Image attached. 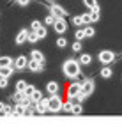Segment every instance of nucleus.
<instances>
[{"instance_id":"1","label":"nucleus","mask_w":122,"mask_h":124,"mask_svg":"<svg viewBox=\"0 0 122 124\" xmlns=\"http://www.w3.org/2000/svg\"><path fill=\"white\" fill-rule=\"evenodd\" d=\"M62 71H64L65 78L74 80V78L80 76V62L76 60V59H67V60L64 62V66H62Z\"/></svg>"},{"instance_id":"2","label":"nucleus","mask_w":122,"mask_h":124,"mask_svg":"<svg viewBox=\"0 0 122 124\" xmlns=\"http://www.w3.org/2000/svg\"><path fill=\"white\" fill-rule=\"evenodd\" d=\"M60 110H62V99L58 98V94H51V98L48 99V112L57 114Z\"/></svg>"},{"instance_id":"3","label":"nucleus","mask_w":122,"mask_h":124,"mask_svg":"<svg viewBox=\"0 0 122 124\" xmlns=\"http://www.w3.org/2000/svg\"><path fill=\"white\" fill-rule=\"evenodd\" d=\"M97 59H99V62H101L103 66H110L115 60V53L112 52V50H103V52H99Z\"/></svg>"},{"instance_id":"4","label":"nucleus","mask_w":122,"mask_h":124,"mask_svg":"<svg viewBox=\"0 0 122 124\" xmlns=\"http://www.w3.org/2000/svg\"><path fill=\"white\" fill-rule=\"evenodd\" d=\"M48 9H50V14H53L55 18H65V16H67V11L64 7H60V5H57V4L48 5Z\"/></svg>"},{"instance_id":"5","label":"nucleus","mask_w":122,"mask_h":124,"mask_svg":"<svg viewBox=\"0 0 122 124\" xmlns=\"http://www.w3.org/2000/svg\"><path fill=\"white\" fill-rule=\"evenodd\" d=\"M27 69L32 71V73H41L44 69V64H43V62L34 60V59H30V60H27Z\"/></svg>"},{"instance_id":"6","label":"nucleus","mask_w":122,"mask_h":124,"mask_svg":"<svg viewBox=\"0 0 122 124\" xmlns=\"http://www.w3.org/2000/svg\"><path fill=\"white\" fill-rule=\"evenodd\" d=\"M51 27L55 29L57 34H64L65 30H67V23H65V20H62V18H55V21H53Z\"/></svg>"},{"instance_id":"7","label":"nucleus","mask_w":122,"mask_h":124,"mask_svg":"<svg viewBox=\"0 0 122 124\" xmlns=\"http://www.w3.org/2000/svg\"><path fill=\"white\" fill-rule=\"evenodd\" d=\"M80 87H81V83H80V82L71 83V85L67 87V98H69V99H74V98H76V94L80 92Z\"/></svg>"},{"instance_id":"8","label":"nucleus","mask_w":122,"mask_h":124,"mask_svg":"<svg viewBox=\"0 0 122 124\" xmlns=\"http://www.w3.org/2000/svg\"><path fill=\"white\" fill-rule=\"evenodd\" d=\"M36 114H44V112H48V99L41 98L39 101H36Z\"/></svg>"},{"instance_id":"9","label":"nucleus","mask_w":122,"mask_h":124,"mask_svg":"<svg viewBox=\"0 0 122 124\" xmlns=\"http://www.w3.org/2000/svg\"><path fill=\"white\" fill-rule=\"evenodd\" d=\"M14 62V69H18V71H23V69H27V57L25 55H20L16 60H13Z\"/></svg>"},{"instance_id":"10","label":"nucleus","mask_w":122,"mask_h":124,"mask_svg":"<svg viewBox=\"0 0 122 124\" xmlns=\"http://www.w3.org/2000/svg\"><path fill=\"white\" fill-rule=\"evenodd\" d=\"M21 115H25V105L18 103L13 106V117H21Z\"/></svg>"},{"instance_id":"11","label":"nucleus","mask_w":122,"mask_h":124,"mask_svg":"<svg viewBox=\"0 0 122 124\" xmlns=\"http://www.w3.org/2000/svg\"><path fill=\"white\" fill-rule=\"evenodd\" d=\"M27 29H21L20 32H18V36H16V44H23V43H27Z\"/></svg>"},{"instance_id":"12","label":"nucleus","mask_w":122,"mask_h":124,"mask_svg":"<svg viewBox=\"0 0 122 124\" xmlns=\"http://www.w3.org/2000/svg\"><path fill=\"white\" fill-rule=\"evenodd\" d=\"M13 71H14V66H2L0 67V76L9 78L11 75H13Z\"/></svg>"},{"instance_id":"13","label":"nucleus","mask_w":122,"mask_h":124,"mask_svg":"<svg viewBox=\"0 0 122 124\" xmlns=\"http://www.w3.org/2000/svg\"><path fill=\"white\" fill-rule=\"evenodd\" d=\"M99 76L101 78H112L113 76V71H112V67L110 66H104L101 71H99Z\"/></svg>"},{"instance_id":"14","label":"nucleus","mask_w":122,"mask_h":124,"mask_svg":"<svg viewBox=\"0 0 122 124\" xmlns=\"http://www.w3.org/2000/svg\"><path fill=\"white\" fill-rule=\"evenodd\" d=\"M27 41L32 43V44L37 43V41H39V36H37V32H36V30H29V32H27Z\"/></svg>"},{"instance_id":"15","label":"nucleus","mask_w":122,"mask_h":124,"mask_svg":"<svg viewBox=\"0 0 122 124\" xmlns=\"http://www.w3.org/2000/svg\"><path fill=\"white\" fill-rule=\"evenodd\" d=\"M46 91H48L50 94H58V83H57V82H48Z\"/></svg>"},{"instance_id":"16","label":"nucleus","mask_w":122,"mask_h":124,"mask_svg":"<svg viewBox=\"0 0 122 124\" xmlns=\"http://www.w3.org/2000/svg\"><path fill=\"white\" fill-rule=\"evenodd\" d=\"M30 59H34L37 62H44V55L39 52V50H32L30 52Z\"/></svg>"},{"instance_id":"17","label":"nucleus","mask_w":122,"mask_h":124,"mask_svg":"<svg viewBox=\"0 0 122 124\" xmlns=\"http://www.w3.org/2000/svg\"><path fill=\"white\" fill-rule=\"evenodd\" d=\"M78 62H80V64H83V66H88V64L92 62V55H88V53H81Z\"/></svg>"},{"instance_id":"18","label":"nucleus","mask_w":122,"mask_h":124,"mask_svg":"<svg viewBox=\"0 0 122 124\" xmlns=\"http://www.w3.org/2000/svg\"><path fill=\"white\" fill-rule=\"evenodd\" d=\"M81 112H83V106H81V103H73V106H71V114L80 115Z\"/></svg>"},{"instance_id":"19","label":"nucleus","mask_w":122,"mask_h":124,"mask_svg":"<svg viewBox=\"0 0 122 124\" xmlns=\"http://www.w3.org/2000/svg\"><path fill=\"white\" fill-rule=\"evenodd\" d=\"M25 98H27V94H25L23 91H16V92H14V96H13V99L16 101V103H21V101H23Z\"/></svg>"},{"instance_id":"20","label":"nucleus","mask_w":122,"mask_h":124,"mask_svg":"<svg viewBox=\"0 0 122 124\" xmlns=\"http://www.w3.org/2000/svg\"><path fill=\"white\" fill-rule=\"evenodd\" d=\"M88 16H90V23H94V21H99V9H90Z\"/></svg>"},{"instance_id":"21","label":"nucleus","mask_w":122,"mask_h":124,"mask_svg":"<svg viewBox=\"0 0 122 124\" xmlns=\"http://www.w3.org/2000/svg\"><path fill=\"white\" fill-rule=\"evenodd\" d=\"M83 5H87L88 9H99L97 0H83Z\"/></svg>"},{"instance_id":"22","label":"nucleus","mask_w":122,"mask_h":124,"mask_svg":"<svg viewBox=\"0 0 122 124\" xmlns=\"http://www.w3.org/2000/svg\"><path fill=\"white\" fill-rule=\"evenodd\" d=\"M94 34H96V30H94V27H85V29H83V36L85 37H94Z\"/></svg>"},{"instance_id":"23","label":"nucleus","mask_w":122,"mask_h":124,"mask_svg":"<svg viewBox=\"0 0 122 124\" xmlns=\"http://www.w3.org/2000/svg\"><path fill=\"white\" fill-rule=\"evenodd\" d=\"M36 32H37V36H39V39H44V37L48 36V32H46V27H44V25H41V27H39V29H37Z\"/></svg>"},{"instance_id":"24","label":"nucleus","mask_w":122,"mask_h":124,"mask_svg":"<svg viewBox=\"0 0 122 124\" xmlns=\"http://www.w3.org/2000/svg\"><path fill=\"white\" fill-rule=\"evenodd\" d=\"M2 66H13V59L11 57H0V67Z\"/></svg>"},{"instance_id":"25","label":"nucleus","mask_w":122,"mask_h":124,"mask_svg":"<svg viewBox=\"0 0 122 124\" xmlns=\"http://www.w3.org/2000/svg\"><path fill=\"white\" fill-rule=\"evenodd\" d=\"M71 106H73V103H71V99H67L65 103H62V110L65 114H71Z\"/></svg>"},{"instance_id":"26","label":"nucleus","mask_w":122,"mask_h":124,"mask_svg":"<svg viewBox=\"0 0 122 124\" xmlns=\"http://www.w3.org/2000/svg\"><path fill=\"white\" fill-rule=\"evenodd\" d=\"M30 98H32V101H34V103H36V101H39V99L43 98V94H41V91H37V89H36V91H34V92L30 94Z\"/></svg>"},{"instance_id":"27","label":"nucleus","mask_w":122,"mask_h":124,"mask_svg":"<svg viewBox=\"0 0 122 124\" xmlns=\"http://www.w3.org/2000/svg\"><path fill=\"white\" fill-rule=\"evenodd\" d=\"M71 50H73L74 53H80L81 52V41H74L73 46H71Z\"/></svg>"},{"instance_id":"28","label":"nucleus","mask_w":122,"mask_h":124,"mask_svg":"<svg viewBox=\"0 0 122 124\" xmlns=\"http://www.w3.org/2000/svg\"><path fill=\"white\" fill-rule=\"evenodd\" d=\"M25 87H27L25 80H18V82H16V91H25Z\"/></svg>"},{"instance_id":"29","label":"nucleus","mask_w":122,"mask_h":124,"mask_svg":"<svg viewBox=\"0 0 122 124\" xmlns=\"http://www.w3.org/2000/svg\"><path fill=\"white\" fill-rule=\"evenodd\" d=\"M73 23H74L76 27H81V25H83V18H81V14L74 16V18H73Z\"/></svg>"},{"instance_id":"30","label":"nucleus","mask_w":122,"mask_h":124,"mask_svg":"<svg viewBox=\"0 0 122 124\" xmlns=\"http://www.w3.org/2000/svg\"><path fill=\"white\" fill-rule=\"evenodd\" d=\"M57 46H58V48H65V46H67L65 37H58V39H57Z\"/></svg>"},{"instance_id":"31","label":"nucleus","mask_w":122,"mask_h":124,"mask_svg":"<svg viewBox=\"0 0 122 124\" xmlns=\"http://www.w3.org/2000/svg\"><path fill=\"white\" fill-rule=\"evenodd\" d=\"M74 37H76V41H81V39H85V36H83V29H78L74 32Z\"/></svg>"},{"instance_id":"32","label":"nucleus","mask_w":122,"mask_h":124,"mask_svg":"<svg viewBox=\"0 0 122 124\" xmlns=\"http://www.w3.org/2000/svg\"><path fill=\"white\" fill-rule=\"evenodd\" d=\"M53 21H55V16L53 14H48L46 18H44V25H53Z\"/></svg>"},{"instance_id":"33","label":"nucleus","mask_w":122,"mask_h":124,"mask_svg":"<svg viewBox=\"0 0 122 124\" xmlns=\"http://www.w3.org/2000/svg\"><path fill=\"white\" fill-rule=\"evenodd\" d=\"M34 91H36V87H34V85H27L23 92H25L27 96H30V94H32V92H34Z\"/></svg>"},{"instance_id":"34","label":"nucleus","mask_w":122,"mask_h":124,"mask_svg":"<svg viewBox=\"0 0 122 124\" xmlns=\"http://www.w3.org/2000/svg\"><path fill=\"white\" fill-rule=\"evenodd\" d=\"M39 27H41V21H39V20H34V21H32V25H30V29H32V30H37Z\"/></svg>"},{"instance_id":"35","label":"nucleus","mask_w":122,"mask_h":124,"mask_svg":"<svg viewBox=\"0 0 122 124\" xmlns=\"http://www.w3.org/2000/svg\"><path fill=\"white\" fill-rule=\"evenodd\" d=\"M7 78H5V76H0V89H5V87H7Z\"/></svg>"},{"instance_id":"36","label":"nucleus","mask_w":122,"mask_h":124,"mask_svg":"<svg viewBox=\"0 0 122 124\" xmlns=\"http://www.w3.org/2000/svg\"><path fill=\"white\" fill-rule=\"evenodd\" d=\"M81 18H83V25L90 23V16H88V14H81Z\"/></svg>"},{"instance_id":"37","label":"nucleus","mask_w":122,"mask_h":124,"mask_svg":"<svg viewBox=\"0 0 122 124\" xmlns=\"http://www.w3.org/2000/svg\"><path fill=\"white\" fill-rule=\"evenodd\" d=\"M4 112H5V115H13V106H5L4 105Z\"/></svg>"},{"instance_id":"38","label":"nucleus","mask_w":122,"mask_h":124,"mask_svg":"<svg viewBox=\"0 0 122 124\" xmlns=\"http://www.w3.org/2000/svg\"><path fill=\"white\" fill-rule=\"evenodd\" d=\"M29 4H30V0H18V5H21V7H25Z\"/></svg>"},{"instance_id":"39","label":"nucleus","mask_w":122,"mask_h":124,"mask_svg":"<svg viewBox=\"0 0 122 124\" xmlns=\"http://www.w3.org/2000/svg\"><path fill=\"white\" fill-rule=\"evenodd\" d=\"M4 108V103H2V101H0V110H2Z\"/></svg>"},{"instance_id":"40","label":"nucleus","mask_w":122,"mask_h":124,"mask_svg":"<svg viewBox=\"0 0 122 124\" xmlns=\"http://www.w3.org/2000/svg\"><path fill=\"white\" fill-rule=\"evenodd\" d=\"M50 2H55V0H50Z\"/></svg>"}]
</instances>
